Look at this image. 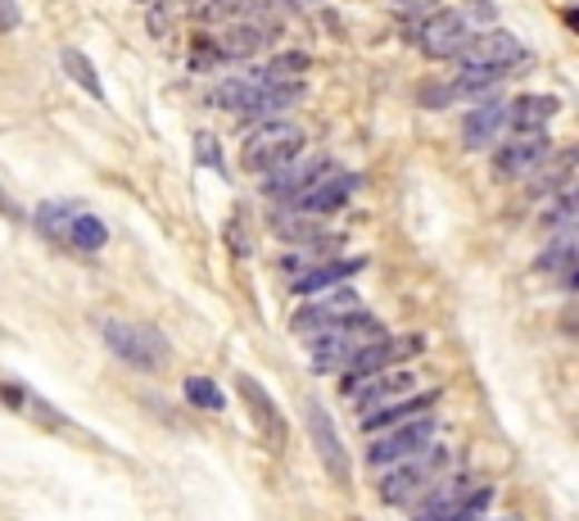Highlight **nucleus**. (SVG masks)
<instances>
[{
    "label": "nucleus",
    "mask_w": 579,
    "mask_h": 521,
    "mask_svg": "<svg viewBox=\"0 0 579 521\" xmlns=\"http://www.w3.org/2000/svg\"><path fill=\"white\" fill-rule=\"evenodd\" d=\"M100 336L109 345V354L136 372H164L173 363V345L168 336L155 327V322H131V317H105L100 322Z\"/></svg>",
    "instance_id": "nucleus-1"
},
{
    "label": "nucleus",
    "mask_w": 579,
    "mask_h": 521,
    "mask_svg": "<svg viewBox=\"0 0 579 521\" xmlns=\"http://www.w3.org/2000/svg\"><path fill=\"white\" fill-rule=\"evenodd\" d=\"M0 214H6V218H19V205H14V195H10L6 186H0Z\"/></svg>",
    "instance_id": "nucleus-34"
},
{
    "label": "nucleus",
    "mask_w": 579,
    "mask_h": 521,
    "mask_svg": "<svg viewBox=\"0 0 579 521\" xmlns=\"http://www.w3.org/2000/svg\"><path fill=\"white\" fill-rule=\"evenodd\" d=\"M236 390H241V400H245V409H249L258 435H263L272 449H285V440H290V422H285V413L276 409V400L267 395V385H263L258 376L241 372V376H236Z\"/></svg>",
    "instance_id": "nucleus-11"
},
{
    "label": "nucleus",
    "mask_w": 579,
    "mask_h": 521,
    "mask_svg": "<svg viewBox=\"0 0 579 521\" xmlns=\"http://www.w3.org/2000/svg\"><path fill=\"white\" fill-rule=\"evenodd\" d=\"M304 417H308V435H313V449H317L322 468L331 472V481H335L340 490H349V485H353V459H349V449H344V440H340L331 413H326L317 400H308Z\"/></svg>",
    "instance_id": "nucleus-8"
},
{
    "label": "nucleus",
    "mask_w": 579,
    "mask_h": 521,
    "mask_svg": "<svg viewBox=\"0 0 579 521\" xmlns=\"http://www.w3.org/2000/svg\"><path fill=\"white\" fill-rule=\"evenodd\" d=\"M78 214H82V200H46V205H37L32 223H37V232H41L46 240L63 245V240H68V227H72V218H78Z\"/></svg>",
    "instance_id": "nucleus-22"
},
{
    "label": "nucleus",
    "mask_w": 579,
    "mask_h": 521,
    "mask_svg": "<svg viewBox=\"0 0 579 521\" xmlns=\"http://www.w3.org/2000/svg\"><path fill=\"white\" fill-rule=\"evenodd\" d=\"M539 273L561 277V286H575V232H552L548 249L539 254Z\"/></svg>",
    "instance_id": "nucleus-23"
},
{
    "label": "nucleus",
    "mask_w": 579,
    "mask_h": 521,
    "mask_svg": "<svg viewBox=\"0 0 579 521\" xmlns=\"http://www.w3.org/2000/svg\"><path fill=\"white\" fill-rule=\"evenodd\" d=\"M526 59V46L502 32V28H489V32H475L462 50H458V63L462 73H480V78H507V69H517V63Z\"/></svg>",
    "instance_id": "nucleus-6"
},
{
    "label": "nucleus",
    "mask_w": 579,
    "mask_h": 521,
    "mask_svg": "<svg viewBox=\"0 0 579 521\" xmlns=\"http://www.w3.org/2000/svg\"><path fill=\"white\" fill-rule=\"evenodd\" d=\"M362 268H367V258H331V264H313L308 273H300L295 282H290V291H295V295H322V291L344 286Z\"/></svg>",
    "instance_id": "nucleus-19"
},
{
    "label": "nucleus",
    "mask_w": 579,
    "mask_h": 521,
    "mask_svg": "<svg viewBox=\"0 0 579 521\" xmlns=\"http://www.w3.org/2000/svg\"><path fill=\"white\" fill-rule=\"evenodd\" d=\"M181 395H186V404L199 409V413H223V409H227V395H223V390H217V381H208V376H186V381H181Z\"/></svg>",
    "instance_id": "nucleus-26"
},
{
    "label": "nucleus",
    "mask_w": 579,
    "mask_h": 521,
    "mask_svg": "<svg viewBox=\"0 0 579 521\" xmlns=\"http://www.w3.org/2000/svg\"><path fill=\"white\" fill-rule=\"evenodd\" d=\"M421 350H425L421 336H399V341L381 336V341H372L367 350H357V358L344 367V385H353V381H362V376H372V372H390V367H399L403 358H416Z\"/></svg>",
    "instance_id": "nucleus-13"
},
{
    "label": "nucleus",
    "mask_w": 579,
    "mask_h": 521,
    "mask_svg": "<svg viewBox=\"0 0 579 521\" xmlns=\"http://www.w3.org/2000/svg\"><path fill=\"white\" fill-rule=\"evenodd\" d=\"M353 186H357V177H353V173H344V168H331V173H322V177H317L308 190H300L295 200H285V209H290V214H304V218L335 214V209H344V205H349Z\"/></svg>",
    "instance_id": "nucleus-10"
},
{
    "label": "nucleus",
    "mask_w": 579,
    "mask_h": 521,
    "mask_svg": "<svg viewBox=\"0 0 579 521\" xmlns=\"http://www.w3.org/2000/svg\"><path fill=\"white\" fill-rule=\"evenodd\" d=\"M548 132H530V137H507L493 155V168L498 177H530L539 173V164L548 159Z\"/></svg>",
    "instance_id": "nucleus-14"
},
{
    "label": "nucleus",
    "mask_w": 579,
    "mask_h": 521,
    "mask_svg": "<svg viewBox=\"0 0 579 521\" xmlns=\"http://www.w3.org/2000/svg\"><path fill=\"white\" fill-rule=\"evenodd\" d=\"M570 164H575V155H570V150H561L552 164L543 159L539 168H548V173H539V177H534V190H543V195H561V190H570Z\"/></svg>",
    "instance_id": "nucleus-28"
},
{
    "label": "nucleus",
    "mask_w": 579,
    "mask_h": 521,
    "mask_svg": "<svg viewBox=\"0 0 579 521\" xmlns=\"http://www.w3.org/2000/svg\"><path fill=\"white\" fill-rule=\"evenodd\" d=\"M272 37H276V23L254 14V19H232L223 37H217V46H223V59H254Z\"/></svg>",
    "instance_id": "nucleus-15"
},
{
    "label": "nucleus",
    "mask_w": 579,
    "mask_h": 521,
    "mask_svg": "<svg viewBox=\"0 0 579 521\" xmlns=\"http://www.w3.org/2000/svg\"><path fill=\"white\" fill-rule=\"evenodd\" d=\"M381 336H385L381 322L367 308L344 317V322H335V327H326V332L313 336V372H344L357 358V350H367Z\"/></svg>",
    "instance_id": "nucleus-3"
},
{
    "label": "nucleus",
    "mask_w": 579,
    "mask_h": 521,
    "mask_svg": "<svg viewBox=\"0 0 579 521\" xmlns=\"http://www.w3.org/2000/svg\"><path fill=\"white\" fill-rule=\"evenodd\" d=\"M300 96H304V82H254V78H249V96H245L241 114H254V118L263 122V118H272L276 109L295 105Z\"/></svg>",
    "instance_id": "nucleus-21"
},
{
    "label": "nucleus",
    "mask_w": 579,
    "mask_h": 521,
    "mask_svg": "<svg viewBox=\"0 0 579 521\" xmlns=\"http://www.w3.org/2000/svg\"><path fill=\"white\" fill-rule=\"evenodd\" d=\"M399 6H403V10H430L434 0H399Z\"/></svg>",
    "instance_id": "nucleus-35"
},
{
    "label": "nucleus",
    "mask_w": 579,
    "mask_h": 521,
    "mask_svg": "<svg viewBox=\"0 0 579 521\" xmlns=\"http://www.w3.org/2000/svg\"><path fill=\"white\" fill-rule=\"evenodd\" d=\"M493 19H498V14H493L489 0H471V6H458V10H434V14L421 23L416 41H421V50L434 55V59H458V50H462L475 32H489Z\"/></svg>",
    "instance_id": "nucleus-2"
},
{
    "label": "nucleus",
    "mask_w": 579,
    "mask_h": 521,
    "mask_svg": "<svg viewBox=\"0 0 579 521\" xmlns=\"http://www.w3.org/2000/svg\"><path fill=\"white\" fill-rule=\"evenodd\" d=\"M68 249H78V254H100L105 245H109V227L96 218V214H78L72 218V227H68V240H63Z\"/></svg>",
    "instance_id": "nucleus-24"
},
{
    "label": "nucleus",
    "mask_w": 579,
    "mask_h": 521,
    "mask_svg": "<svg viewBox=\"0 0 579 521\" xmlns=\"http://www.w3.org/2000/svg\"><path fill=\"white\" fill-rule=\"evenodd\" d=\"M63 59V73L78 82L91 100H105V82H100V73H96V63H91V55H82V50H63L59 55Z\"/></svg>",
    "instance_id": "nucleus-25"
},
{
    "label": "nucleus",
    "mask_w": 579,
    "mask_h": 521,
    "mask_svg": "<svg viewBox=\"0 0 579 521\" xmlns=\"http://www.w3.org/2000/svg\"><path fill=\"white\" fill-rule=\"evenodd\" d=\"M412 385H416V376H412V372L390 367V372H372V376H362V381H353V385H340V390L353 400V409H357V413H372V409H385V404H394V400L412 395Z\"/></svg>",
    "instance_id": "nucleus-12"
},
{
    "label": "nucleus",
    "mask_w": 579,
    "mask_h": 521,
    "mask_svg": "<svg viewBox=\"0 0 579 521\" xmlns=\"http://www.w3.org/2000/svg\"><path fill=\"white\" fill-rule=\"evenodd\" d=\"M19 23H23V14H19L14 0H0V32H14Z\"/></svg>",
    "instance_id": "nucleus-33"
},
{
    "label": "nucleus",
    "mask_w": 579,
    "mask_h": 521,
    "mask_svg": "<svg viewBox=\"0 0 579 521\" xmlns=\"http://www.w3.org/2000/svg\"><path fill=\"white\" fill-rule=\"evenodd\" d=\"M434 404H440V390H416V395H403V400H394V404H385V409H372V413H362V431H390V426H403V422H412V417H421V413H430Z\"/></svg>",
    "instance_id": "nucleus-18"
},
{
    "label": "nucleus",
    "mask_w": 579,
    "mask_h": 521,
    "mask_svg": "<svg viewBox=\"0 0 579 521\" xmlns=\"http://www.w3.org/2000/svg\"><path fill=\"white\" fill-rule=\"evenodd\" d=\"M308 73V55L304 50H290V55H276L272 63L254 73V82H300Z\"/></svg>",
    "instance_id": "nucleus-27"
},
{
    "label": "nucleus",
    "mask_w": 579,
    "mask_h": 521,
    "mask_svg": "<svg viewBox=\"0 0 579 521\" xmlns=\"http://www.w3.org/2000/svg\"><path fill=\"white\" fill-rule=\"evenodd\" d=\"M213 63H227L223 59V46H217V37H195L190 41V69H213Z\"/></svg>",
    "instance_id": "nucleus-32"
},
{
    "label": "nucleus",
    "mask_w": 579,
    "mask_h": 521,
    "mask_svg": "<svg viewBox=\"0 0 579 521\" xmlns=\"http://www.w3.org/2000/svg\"><path fill=\"white\" fill-rule=\"evenodd\" d=\"M543 227H552V232H575V200H570V190H561V195H552V200H548Z\"/></svg>",
    "instance_id": "nucleus-29"
},
{
    "label": "nucleus",
    "mask_w": 579,
    "mask_h": 521,
    "mask_svg": "<svg viewBox=\"0 0 579 521\" xmlns=\"http://www.w3.org/2000/svg\"><path fill=\"white\" fill-rule=\"evenodd\" d=\"M195 159H199V168L223 173V177H227V168H223V146H217L213 132H195Z\"/></svg>",
    "instance_id": "nucleus-31"
},
{
    "label": "nucleus",
    "mask_w": 579,
    "mask_h": 521,
    "mask_svg": "<svg viewBox=\"0 0 579 521\" xmlns=\"http://www.w3.org/2000/svg\"><path fill=\"white\" fill-rule=\"evenodd\" d=\"M434 435H440V417H434V413H421V417H412V422H403V426L376 431V435H372V444H367V463L385 472V468H394V463L412 459V453L430 449V440H434Z\"/></svg>",
    "instance_id": "nucleus-7"
},
{
    "label": "nucleus",
    "mask_w": 579,
    "mask_h": 521,
    "mask_svg": "<svg viewBox=\"0 0 579 521\" xmlns=\"http://www.w3.org/2000/svg\"><path fill=\"white\" fill-rule=\"evenodd\" d=\"M331 168H335V164H331L326 155H308V159L300 155V159H290L281 173L267 177V195H276V200H295L300 190H308V186H313L322 173H331Z\"/></svg>",
    "instance_id": "nucleus-17"
},
{
    "label": "nucleus",
    "mask_w": 579,
    "mask_h": 521,
    "mask_svg": "<svg viewBox=\"0 0 579 521\" xmlns=\"http://www.w3.org/2000/svg\"><path fill=\"white\" fill-rule=\"evenodd\" d=\"M150 6H164V0H150Z\"/></svg>",
    "instance_id": "nucleus-36"
},
{
    "label": "nucleus",
    "mask_w": 579,
    "mask_h": 521,
    "mask_svg": "<svg viewBox=\"0 0 579 521\" xmlns=\"http://www.w3.org/2000/svg\"><path fill=\"white\" fill-rule=\"evenodd\" d=\"M561 100L557 96H517L507 105V127L502 137H530V132H548V122L557 118Z\"/></svg>",
    "instance_id": "nucleus-16"
},
{
    "label": "nucleus",
    "mask_w": 579,
    "mask_h": 521,
    "mask_svg": "<svg viewBox=\"0 0 579 521\" xmlns=\"http://www.w3.org/2000/svg\"><path fill=\"white\" fill-rule=\"evenodd\" d=\"M245 96H249V78H232V82H217L208 100H213L217 109H236V114H241Z\"/></svg>",
    "instance_id": "nucleus-30"
},
{
    "label": "nucleus",
    "mask_w": 579,
    "mask_h": 521,
    "mask_svg": "<svg viewBox=\"0 0 579 521\" xmlns=\"http://www.w3.org/2000/svg\"><path fill=\"white\" fill-rule=\"evenodd\" d=\"M444 472H449V449H440V444L421 449V453H412V459L385 468V476H381V499H385L390 508L412 503V499H425Z\"/></svg>",
    "instance_id": "nucleus-5"
},
{
    "label": "nucleus",
    "mask_w": 579,
    "mask_h": 521,
    "mask_svg": "<svg viewBox=\"0 0 579 521\" xmlns=\"http://www.w3.org/2000/svg\"><path fill=\"white\" fill-rule=\"evenodd\" d=\"M353 313H362V299H357V291H349V286H335V291H322L317 299H308L295 317H290V327H295L300 336H317V332H326V327H335V322H344V317H353Z\"/></svg>",
    "instance_id": "nucleus-9"
},
{
    "label": "nucleus",
    "mask_w": 579,
    "mask_h": 521,
    "mask_svg": "<svg viewBox=\"0 0 579 521\" xmlns=\"http://www.w3.org/2000/svg\"><path fill=\"white\" fill-rule=\"evenodd\" d=\"M304 155V132L295 122H281V118H263L249 127V137L241 141V164L249 173H281L290 159Z\"/></svg>",
    "instance_id": "nucleus-4"
},
{
    "label": "nucleus",
    "mask_w": 579,
    "mask_h": 521,
    "mask_svg": "<svg viewBox=\"0 0 579 521\" xmlns=\"http://www.w3.org/2000/svg\"><path fill=\"white\" fill-rule=\"evenodd\" d=\"M502 127H507V100H484L480 109H471L467 127H462V146L467 150H484L502 137Z\"/></svg>",
    "instance_id": "nucleus-20"
}]
</instances>
